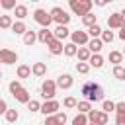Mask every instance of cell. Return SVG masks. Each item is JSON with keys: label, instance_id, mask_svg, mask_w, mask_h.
<instances>
[{"label": "cell", "instance_id": "obj_42", "mask_svg": "<svg viewBox=\"0 0 125 125\" xmlns=\"http://www.w3.org/2000/svg\"><path fill=\"white\" fill-rule=\"evenodd\" d=\"M45 125H59V123H57L55 115H49V117H45Z\"/></svg>", "mask_w": 125, "mask_h": 125}, {"label": "cell", "instance_id": "obj_40", "mask_svg": "<svg viewBox=\"0 0 125 125\" xmlns=\"http://www.w3.org/2000/svg\"><path fill=\"white\" fill-rule=\"evenodd\" d=\"M115 113L117 115H125V102H117L115 104Z\"/></svg>", "mask_w": 125, "mask_h": 125}, {"label": "cell", "instance_id": "obj_5", "mask_svg": "<svg viewBox=\"0 0 125 125\" xmlns=\"http://www.w3.org/2000/svg\"><path fill=\"white\" fill-rule=\"evenodd\" d=\"M33 20H35L39 25H43V27H49V25H51V21H53L51 14H49L47 10H43V8H37V10L33 12Z\"/></svg>", "mask_w": 125, "mask_h": 125}, {"label": "cell", "instance_id": "obj_21", "mask_svg": "<svg viewBox=\"0 0 125 125\" xmlns=\"http://www.w3.org/2000/svg\"><path fill=\"white\" fill-rule=\"evenodd\" d=\"M25 16H27V6H25V4H18V6H16V18L21 21Z\"/></svg>", "mask_w": 125, "mask_h": 125}, {"label": "cell", "instance_id": "obj_27", "mask_svg": "<svg viewBox=\"0 0 125 125\" xmlns=\"http://www.w3.org/2000/svg\"><path fill=\"white\" fill-rule=\"evenodd\" d=\"M35 41H37L35 31H25V35H23V43H25V45H33Z\"/></svg>", "mask_w": 125, "mask_h": 125}, {"label": "cell", "instance_id": "obj_38", "mask_svg": "<svg viewBox=\"0 0 125 125\" xmlns=\"http://www.w3.org/2000/svg\"><path fill=\"white\" fill-rule=\"evenodd\" d=\"M113 109H115V104L109 102V100H105V102H104V113H109V111H113Z\"/></svg>", "mask_w": 125, "mask_h": 125}, {"label": "cell", "instance_id": "obj_43", "mask_svg": "<svg viewBox=\"0 0 125 125\" xmlns=\"http://www.w3.org/2000/svg\"><path fill=\"white\" fill-rule=\"evenodd\" d=\"M6 111H8V105H6V102L0 98V115H2V113H6Z\"/></svg>", "mask_w": 125, "mask_h": 125}, {"label": "cell", "instance_id": "obj_1", "mask_svg": "<svg viewBox=\"0 0 125 125\" xmlns=\"http://www.w3.org/2000/svg\"><path fill=\"white\" fill-rule=\"evenodd\" d=\"M82 96L86 98V102H102L104 100V88L96 82H84L82 84Z\"/></svg>", "mask_w": 125, "mask_h": 125}, {"label": "cell", "instance_id": "obj_48", "mask_svg": "<svg viewBox=\"0 0 125 125\" xmlns=\"http://www.w3.org/2000/svg\"><path fill=\"white\" fill-rule=\"evenodd\" d=\"M88 125H96V123H88Z\"/></svg>", "mask_w": 125, "mask_h": 125}, {"label": "cell", "instance_id": "obj_9", "mask_svg": "<svg viewBox=\"0 0 125 125\" xmlns=\"http://www.w3.org/2000/svg\"><path fill=\"white\" fill-rule=\"evenodd\" d=\"M107 25H109V29H121L123 27V16L121 14H111L109 18H107Z\"/></svg>", "mask_w": 125, "mask_h": 125}, {"label": "cell", "instance_id": "obj_36", "mask_svg": "<svg viewBox=\"0 0 125 125\" xmlns=\"http://www.w3.org/2000/svg\"><path fill=\"white\" fill-rule=\"evenodd\" d=\"M113 41V33L107 29V31H102V43H111Z\"/></svg>", "mask_w": 125, "mask_h": 125}, {"label": "cell", "instance_id": "obj_28", "mask_svg": "<svg viewBox=\"0 0 125 125\" xmlns=\"http://www.w3.org/2000/svg\"><path fill=\"white\" fill-rule=\"evenodd\" d=\"M76 53H78V47H76L74 43H66V45H64V55H66V57H74Z\"/></svg>", "mask_w": 125, "mask_h": 125}, {"label": "cell", "instance_id": "obj_31", "mask_svg": "<svg viewBox=\"0 0 125 125\" xmlns=\"http://www.w3.org/2000/svg\"><path fill=\"white\" fill-rule=\"evenodd\" d=\"M88 35H92V39H98L100 35H102V27L96 23V25H92V27H88Z\"/></svg>", "mask_w": 125, "mask_h": 125}, {"label": "cell", "instance_id": "obj_34", "mask_svg": "<svg viewBox=\"0 0 125 125\" xmlns=\"http://www.w3.org/2000/svg\"><path fill=\"white\" fill-rule=\"evenodd\" d=\"M88 70H90V64H88V62H78V64H76V72L88 74Z\"/></svg>", "mask_w": 125, "mask_h": 125}, {"label": "cell", "instance_id": "obj_29", "mask_svg": "<svg viewBox=\"0 0 125 125\" xmlns=\"http://www.w3.org/2000/svg\"><path fill=\"white\" fill-rule=\"evenodd\" d=\"M14 23H12V16H0V27L2 29H8V27H12Z\"/></svg>", "mask_w": 125, "mask_h": 125}, {"label": "cell", "instance_id": "obj_49", "mask_svg": "<svg viewBox=\"0 0 125 125\" xmlns=\"http://www.w3.org/2000/svg\"><path fill=\"white\" fill-rule=\"evenodd\" d=\"M0 78H2V72H0Z\"/></svg>", "mask_w": 125, "mask_h": 125}, {"label": "cell", "instance_id": "obj_22", "mask_svg": "<svg viewBox=\"0 0 125 125\" xmlns=\"http://www.w3.org/2000/svg\"><path fill=\"white\" fill-rule=\"evenodd\" d=\"M121 61H123V53H119V51H111L109 53V62H113L115 66H119Z\"/></svg>", "mask_w": 125, "mask_h": 125}, {"label": "cell", "instance_id": "obj_37", "mask_svg": "<svg viewBox=\"0 0 125 125\" xmlns=\"http://www.w3.org/2000/svg\"><path fill=\"white\" fill-rule=\"evenodd\" d=\"M62 104H64V107H76V104H78V102H76L72 96H68V98H64V102H62Z\"/></svg>", "mask_w": 125, "mask_h": 125}, {"label": "cell", "instance_id": "obj_30", "mask_svg": "<svg viewBox=\"0 0 125 125\" xmlns=\"http://www.w3.org/2000/svg\"><path fill=\"white\" fill-rule=\"evenodd\" d=\"M72 125H88V115L86 113H78L72 119Z\"/></svg>", "mask_w": 125, "mask_h": 125}, {"label": "cell", "instance_id": "obj_4", "mask_svg": "<svg viewBox=\"0 0 125 125\" xmlns=\"http://www.w3.org/2000/svg\"><path fill=\"white\" fill-rule=\"evenodd\" d=\"M49 14H51L53 21H57L59 25H66V23L70 21V16H68V14H66V12L62 10V8H59V6H55V8H53V10L49 12Z\"/></svg>", "mask_w": 125, "mask_h": 125}, {"label": "cell", "instance_id": "obj_26", "mask_svg": "<svg viewBox=\"0 0 125 125\" xmlns=\"http://www.w3.org/2000/svg\"><path fill=\"white\" fill-rule=\"evenodd\" d=\"M4 115H6V121H8V123H16V121L20 119V113H18L16 109H8Z\"/></svg>", "mask_w": 125, "mask_h": 125}, {"label": "cell", "instance_id": "obj_23", "mask_svg": "<svg viewBox=\"0 0 125 125\" xmlns=\"http://www.w3.org/2000/svg\"><path fill=\"white\" fill-rule=\"evenodd\" d=\"M29 74H31V66H27V64L18 66V78H27Z\"/></svg>", "mask_w": 125, "mask_h": 125}, {"label": "cell", "instance_id": "obj_16", "mask_svg": "<svg viewBox=\"0 0 125 125\" xmlns=\"http://www.w3.org/2000/svg\"><path fill=\"white\" fill-rule=\"evenodd\" d=\"M102 47H104L102 39H90V41H88V49H90V53H92V55H100Z\"/></svg>", "mask_w": 125, "mask_h": 125}, {"label": "cell", "instance_id": "obj_41", "mask_svg": "<svg viewBox=\"0 0 125 125\" xmlns=\"http://www.w3.org/2000/svg\"><path fill=\"white\" fill-rule=\"evenodd\" d=\"M20 88H21L20 80H12V82H10V92H12V94H14L16 90H20Z\"/></svg>", "mask_w": 125, "mask_h": 125}, {"label": "cell", "instance_id": "obj_18", "mask_svg": "<svg viewBox=\"0 0 125 125\" xmlns=\"http://www.w3.org/2000/svg\"><path fill=\"white\" fill-rule=\"evenodd\" d=\"M31 72H33L35 76H43V74L47 72V64H45V62H35V64L31 66Z\"/></svg>", "mask_w": 125, "mask_h": 125}, {"label": "cell", "instance_id": "obj_33", "mask_svg": "<svg viewBox=\"0 0 125 125\" xmlns=\"http://www.w3.org/2000/svg\"><path fill=\"white\" fill-rule=\"evenodd\" d=\"M27 109H29V111H41V104H39L37 100H29V102H27Z\"/></svg>", "mask_w": 125, "mask_h": 125}, {"label": "cell", "instance_id": "obj_50", "mask_svg": "<svg viewBox=\"0 0 125 125\" xmlns=\"http://www.w3.org/2000/svg\"><path fill=\"white\" fill-rule=\"evenodd\" d=\"M123 55H125V51H123Z\"/></svg>", "mask_w": 125, "mask_h": 125}, {"label": "cell", "instance_id": "obj_2", "mask_svg": "<svg viewBox=\"0 0 125 125\" xmlns=\"http://www.w3.org/2000/svg\"><path fill=\"white\" fill-rule=\"evenodd\" d=\"M68 6H70V10H72L76 16H82V18H84L86 14H90L92 0H70Z\"/></svg>", "mask_w": 125, "mask_h": 125}, {"label": "cell", "instance_id": "obj_8", "mask_svg": "<svg viewBox=\"0 0 125 125\" xmlns=\"http://www.w3.org/2000/svg\"><path fill=\"white\" fill-rule=\"evenodd\" d=\"M0 62L14 64V62H18V55L14 51H10V49H0Z\"/></svg>", "mask_w": 125, "mask_h": 125}, {"label": "cell", "instance_id": "obj_47", "mask_svg": "<svg viewBox=\"0 0 125 125\" xmlns=\"http://www.w3.org/2000/svg\"><path fill=\"white\" fill-rule=\"evenodd\" d=\"M121 16H123V23H125V10H123V12H121Z\"/></svg>", "mask_w": 125, "mask_h": 125}, {"label": "cell", "instance_id": "obj_13", "mask_svg": "<svg viewBox=\"0 0 125 125\" xmlns=\"http://www.w3.org/2000/svg\"><path fill=\"white\" fill-rule=\"evenodd\" d=\"M47 47H49V53H51V55H61V53H64V45H62V41L53 39Z\"/></svg>", "mask_w": 125, "mask_h": 125}, {"label": "cell", "instance_id": "obj_3", "mask_svg": "<svg viewBox=\"0 0 125 125\" xmlns=\"http://www.w3.org/2000/svg\"><path fill=\"white\" fill-rule=\"evenodd\" d=\"M55 94H57V82L55 80H49V78L43 80V84H41V96L45 100H53Z\"/></svg>", "mask_w": 125, "mask_h": 125}, {"label": "cell", "instance_id": "obj_6", "mask_svg": "<svg viewBox=\"0 0 125 125\" xmlns=\"http://www.w3.org/2000/svg\"><path fill=\"white\" fill-rule=\"evenodd\" d=\"M109 121V115L104 113V111H98V109H92L88 113V123H96V125H105Z\"/></svg>", "mask_w": 125, "mask_h": 125}, {"label": "cell", "instance_id": "obj_19", "mask_svg": "<svg viewBox=\"0 0 125 125\" xmlns=\"http://www.w3.org/2000/svg\"><path fill=\"white\" fill-rule=\"evenodd\" d=\"M12 31H14L16 35H25L27 27H25V23H23V21H14V25H12Z\"/></svg>", "mask_w": 125, "mask_h": 125}, {"label": "cell", "instance_id": "obj_20", "mask_svg": "<svg viewBox=\"0 0 125 125\" xmlns=\"http://www.w3.org/2000/svg\"><path fill=\"white\" fill-rule=\"evenodd\" d=\"M88 64L90 66H96V68H102L104 66V57L102 55H92L90 61H88Z\"/></svg>", "mask_w": 125, "mask_h": 125}, {"label": "cell", "instance_id": "obj_14", "mask_svg": "<svg viewBox=\"0 0 125 125\" xmlns=\"http://www.w3.org/2000/svg\"><path fill=\"white\" fill-rule=\"evenodd\" d=\"M12 96H14V98H16V100H18L20 104H27V102L31 100V98H29V92H27V90H25L23 86H21L20 90H16V92H14Z\"/></svg>", "mask_w": 125, "mask_h": 125}, {"label": "cell", "instance_id": "obj_11", "mask_svg": "<svg viewBox=\"0 0 125 125\" xmlns=\"http://www.w3.org/2000/svg\"><path fill=\"white\" fill-rule=\"evenodd\" d=\"M37 39H39L41 43H47V45H49V43L55 39V35H53V31H51L49 27H43V29L37 33Z\"/></svg>", "mask_w": 125, "mask_h": 125}, {"label": "cell", "instance_id": "obj_10", "mask_svg": "<svg viewBox=\"0 0 125 125\" xmlns=\"http://www.w3.org/2000/svg\"><path fill=\"white\" fill-rule=\"evenodd\" d=\"M70 39L74 45H88V33L86 31H72Z\"/></svg>", "mask_w": 125, "mask_h": 125}, {"label": "cell", "instance_id": "obj_32", "mask_svg": "<svg viewBox=\"0 0 125 125\" xmlns=\"http://www.w3.org/2000/svg\"><path fill=\"white\" fill-rule=\"evenodd\" d=\"M113 76L117 80H125V68L119 64V66H113Z\"/></svg>", "mask_w": 125, "mask_h": 125}, {"label": "cell", "instance_id": "obj_24", "mask_svg": "<svg viewBox=\"0 0 125 125\" xmlns=\"http://www.w3.org/2000/svg\"><path fill=\"white\" fill-rule=\"evenodd\" d=\"M76 109H78L80 113H90V111H92V104L86 102V100H84V102H78V104H76Z\"/></svg>", "mask_w": 125, "mask_h": 125}, {"label": "cell", "instance_id": "obj_25", "mask_svg": "<svg viewBox=\"0 0 125 125\" xmlns=\"http://www.w3.org/2000/svg\"><path fill=\"white\" fill-rule=\"evenodd\" d=\"M82 23H84V25H88V27H92V25H96V23H98V18H96L94 14H86V16L82 18Z\"/></svg>", "mask_w": 125, "mask_h": 125}, {"label": "cell", "instance_id": "obj_44", "mask_svg": "<svg viewBox=\"0 0 125 125\" xmlns=\"http://www.w3.org/2000/svg\"><path fill=\"white\" fill-rule=\"evenodd\" d=\"M115 125H125V115H117L115 117Z\"/></svg>", "mask_w": 125, "mask_h": 125}, {"label": "cell", "instance_id": "obj_7", "mask_svg": "<svg viewBox=\"0 0 125 125\" xmlns=\"http://www.w3.org/2000/svg\"><path fill=\"white\" fill-rule=\"evenodd\" d=\"M59 102L57 100H47L45 104H41V113H45V117H49V115H55V113H59Z\"/></svg>", "mask_w": 125, "mask_h": 125}, {"label": "cell", "instance_id": "obj_39", "mask_svg": "<svg viewBox=\"0 0 125 125\" xmlns=\"http://www.w3.org/2000/svg\"><path fill=\"white\" fill-rule=\"evenodd\" d=\"M55 119H57V123H59V125H64V123H66V113L59 111V113H55Z\"/></svg>", "mask_w": 125, "mask_h": 125}, {"label": "cell", "instance_id": "obj_17", "mask_svg": "<svg viewBox=\"0 0 125 125\" xmlns=\"http://www.w3.org/2000/svg\"><path fill=\"white\" fill-rule=\"evenodd\" d=\"M78 61L80 62H88L90 61V57H92V53H90V49L88 47H78Z\"/></svg>", "mask_w": 125, "mask_h": 125}, {"label": "cell", "instance_id": "obj_15", "mask_svg": "<svg viewBox=\"0 0 125 125\" xmlns=\"http://www.w3.org/2000/svg\"><path fill=\"white\" fill-rule=\"evenodd\" d=\"M53 35H55V39H57V41H62V39H66V37L70 35V31H68V27H66V25H59V27L53 31Z\"/></svg>", "mask_w": 125, "mask_h": 125}, {"label": "cell", "instance_id": "obj_12", "mask_svg": "<svg viewBox=\"0 0 125 125\" xmlns=\"http://www.w3.org/2000/svg\"><path fill=\"white\" fill-rule=\"evenodd\" d=\"M57 86H59V88H62V90H68V88L72 86V76H70V74H66V72H64V74H61V76L57 78Z\"/></svg>", "mask_w": 125, "mask_h": 125}, {"label": "cell", "instance_id": "obj_45", "mask_svg": "<svg viewBox=\"0 0 125 125\" xmlns=\"http://www.w3.org/2000/svg\"><path fill=\"white\" fill-rule=\"evenodd\" d=\"M119 39H123V41H125V23H123V27L119 29Z\"/></svg>", "mask_w": 125, "mask_h": 125}, {"label": "cell", "instance_id": "obj_35", "mask_svg": "<svg viewBox=\"0 0 125 125\" xmlns=\"http://www.w3.org/2000/svg\"><path fill=\"white\" fill-rule=\"evenodd\" d=\"M0 4H2V8H4V10H12V8L16 10V6H18V4H16V0H2Z\"/></svg>", "mask_w": 125, "mask_h": 125}, {"label": "cell", "instance_id": "obj_46", "mask_svg": "<svg viewBox=\"0 0 125 125\" xmlns=\"http://www.w3.org/2000/svg\"><path fill=\"white\" fill-rule=\"evenodd\" d=\"M96 6H105V0H94Z\"/></svg>", "mask_w": 125, "mask_h": 125}]
</instances>
